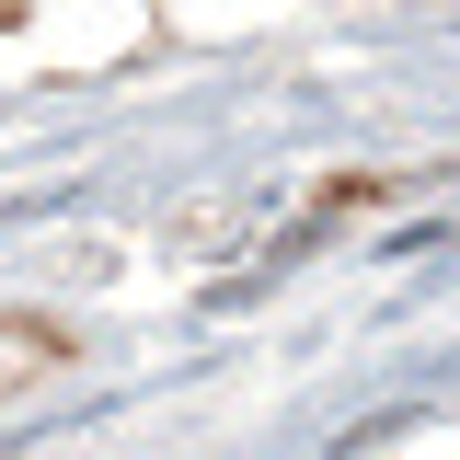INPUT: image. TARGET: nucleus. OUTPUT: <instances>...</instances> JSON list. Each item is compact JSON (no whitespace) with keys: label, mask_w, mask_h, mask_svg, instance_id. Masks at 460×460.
<instances>
[{"label":"nucleus","mask_w":460,"mask_h":460,"mask_svg":"<svg viewBox=\"0 0 460 460\" xmlns=\"http://www.w3.org/2000/svg\"><path fill=\"white\" fill-rule=\"evenodd\" d=\"M23 357H35V334H0V380H23Z\"/></svg>","instance_id":"1"}]
</instances>
